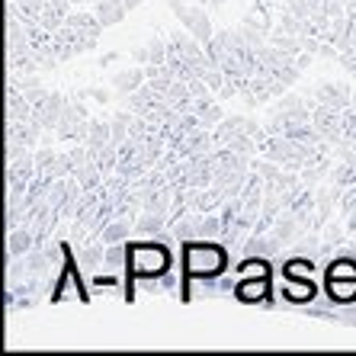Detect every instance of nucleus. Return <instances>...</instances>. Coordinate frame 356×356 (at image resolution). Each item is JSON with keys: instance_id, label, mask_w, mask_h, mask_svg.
I'll return each mask as SVG.
<instances>
[{"instance_id": "obj_2", "label": "nucleus", "mask_w": 356, "mask_h": 356, "mask_svg": "<svg viewBox=\"0 0 356 356\" xmlns=\"http://www.w3.org/2000/svg\"><path fill=\"white\" fill-rule=\"evenodd\" d=\"M129 270L138 280H158L170 273V250L161 241L148 244H129Z\"/></svg>"}, {"instance_id": "obj_8", "label": "nucleus", "mask_w": 356, "mask_h": 356, "mask_svg": "<svg viewBox=\"0 0 356 356\" xmlns=\"http://www.w3.org/2000/svg\"><path fill=\"white\" fill-rule=\"evenodd\" d=\"M238 273L244 276V280H250V276H270V264L260 257H248V260H241Z\"/></svg>"}, {"instance_id": "obj_9", "label": "nucleus", "mask_w": 356, "mask_h": 356, "mask_svg": "<svg viewBox=\"0 0 356 356\" xmlns=\"http://www.w3.org/2000/svg\"><path fill=\"white\" fill-rule=\"evenodd\" d=\"M282 273H286V280H308L312 276V264L308 260H289L282 266Z\"/></svg>"}, {"instance_id": "obj_11", "label": "nucleus", "mask_w": 356, "mask_h": 356, "mask_svg": "<svg viewBox=\"0 0 356 356\" xmlns=\"http://www.w3.org/2000/svg\"><path fill=\"white\" fill-rule=\"evenodd\" d=\"M29 244H33V241H29V234L26 232L10 234V254H23V250H29Z\"/></svg>"}, {"instance_id": "obj_10", "label": "nucleus", "mask_w": 356, "mask_h": 356, "mask_svg": "<svg viewBox=\"0 0 356 356\" xmlns=\"http://www.w3.org/2000/svg\"><path fill=\"white\" fill-rule=\"evenodd\" d=\"M125 234H129V225L116 222V225H109L106 232H103V241H109V244H119V241H125Z\"/></svg>"}, {"instance_id": "obj_14", "label": "nucleus", "mask_w": 356, "mask_h": 356, "mask_svg": "<svg viewBox=\"0 0 356 356\" xmlns=\"http://www.w3.org/2000/svg\"><path fill=\"white\" fill-rule=\"evenodd\" d=\"M222 232V225H218V218H209L206 225H202V234H218Z\"/></svg>"}, {"instance_id": "obj_4", "label": "nucleus", "mask_w": 356, "mask_h": 356, "mask_svg": "<svg viewBox=\"0 0 356 356\" xmlns=\"http://www.w3.org/2000/svg\"><path fill=\"white\" fill-rule=\"evenodd\" d=\"M327 296L337 305H350L356 302V282L353 280H327Z\"/></svg>"}, {"instance_id": "obj_3", "label": "nucleus", "mask_w": 356, "mask_h": 356, "mask_svg": "<svg viewBox=\"0 0 356 356\" xmlns=\"http://www.w3.org/2000/svg\"><path fill=\"white\" fill-rule=\"evenodd\" d=\"M266 296H270V276H250V280L241 276V282L234 286V298L244 305H260L266 302Z\"/></svg>"}, {"instance_id": "obj_5", "label": "nucleus", "mask_w": 356, "mask_h": 356, "mask_svg": "<svg viewBox=\"0 0 356 356\" xmlns=\"http://www.w3.org/2000/svg\"><path fill=\"white\" fill-rule=\"evenodd\" d=\"M315 292L318 289L312 280H289V286H286V298H289V302H312Z\"/></svg>"}, {"instance_id": "obj_12", "label": "nucleus", "mask_w": 356, "mask_h": 356, "mask_svg": "<svg viewBox=\"0 0 356 356\" xmlns=\"http://www.w3.org/2000/svg\"><path fill=\"white\" fill-rule=\"evenodd\" d=\"M99 10H103V13H99V23L103 26H109L113 19H116V23L122 19V10H113V7H99Z\"/></svg>"}, {"instance_id": "obj_7", "label": "nucleus", "mask_w": 356, "mask_h": 356, "mask_svg": "<svg viewBox=\"0 0 356 356\" xmlns=\"http://www.w3.org/2000/svg\"><path fill=\"white\" fill-rule=\"evenodd\" d=\"M327 280H353L356 282V260H334L327 266Z\"/></svg>"}, {"instance_id": "obj_6", "label": "nucleus", "mask_w": 356, "mask_h": 356, "mask_svg": "<svg viewBox=\"0 0 356 356\" xmlns=\"http://www.w3.org/2000/svg\"><path fill=\"white\" fill-rule=\"evenodd\" d=\"M103 264H106L109 270H116V273H119L122 266H129V248H122V241H119V244H109Z\"/></svg>"}, {"instance_id": "obj_15", "label": "nucleus", "mask_w": 356, "mask_h": 356, "mask_svg": "<svg viewBox=\"0 0 356 356\" xmlns=\"http://www.w3.org/2000/svg\"><path fill=\"white\" fill-rule=\"evenodd\" d=\"M161 228V218L154 216V218H145V222H141V232H158Z\"/></svg>"}, {"instance_id": "obj_13", "label": "nucleus", "mask_w": 356, "mask_h": 356, "mask_svg": "<svg viewBox=\"0 0 356 356\" xmlns=\"http://www.w3.org/2000/svg\"><path fill=\"white\" fill-rule=\"evenodd\" d=\"M103 257H106V250H103V254H99V250H83V266H97Z\"/></svg>"}, {"instance_id": "obj_1", "label": "nucleus", "mask_w": 356, "mask_h": 356, "mask_svg": "<svg viewBox=\"0 0 356 356\" xmlns=\"http://www.w3.org/2000/svg\"><path fill=\"white\" fill-rule=\"evenodd\" d=\"M183 266H186L190 280H212V276H222L228 270V254H225V248L212 244V241L186 244L183 248Z\"/></svg>"}]
</instances>
